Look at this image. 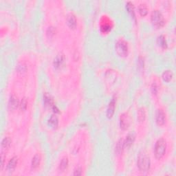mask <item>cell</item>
<instances>
[{"label":"cell","instance_id":"obj_1","mask_svg":"<svg viewBox=\"0 0 176 176\" xmlns=\"http://www.w3.org/2000/svg\"><path fill=\"white\" fill-rule=\"evenodd\" d=\"M138 167L141 171H148L150 167V159L145 153L143 151L139 153L138 157Z\"/></svg>","mask_w":176,"mask_h":176},{"label":"cell","instance_id":"obj_2","mask_svg":"<svg viewBox=\"0 0 176 176\" xmlns=\"http://www.w3.org/2000/svg\"><path fill=\"white\" fill-rule=\"evenodd\" d=\"M167 148V144L163 139H160L157 141L155 146V155L157 158L160 159L165 155Z\"/></svg>","mask_w":176,"mask_h":176},{"label":"cell","instance_id":"obj_3","mask_svg":"<svg viewBox=\"0 0 176 176\" xmlns=\"http://www.w3.org/2000/svg\"><path fill=\"white\" fill-rule=\"evenodd\" d=\"M151 21L154 26L161 27L165 24V20L162 13L158 11H154L151 15Z\"/></svg>","mask_w":176,"mask_h":176},{"label":"cell","instance_id":"obj_4","mask_svg":"<svg viewBox=\"0 0 176 176\" xmlns=\"http://www.w3.org/2000/svg\"><path fill=\"white\" fill-rule=\"evenodd\" d=\"M116 50L120 56L122 57L126 56L128 52L127 45L123 41H118L116 44Z\"/></svg>","mask_w":176,"mask_h":176},{"label":"cell","instance_id":"obj_5","mask_svg":"<svg viewBox=\"0 0 176 176\" xmlns=\"http://www.w3.org/2000/svg\"><path fill=\"white\" fill-rule=\"evenodd\" d=\"M156 122L158 125H163L165 123V115L161 109L158 110L156 113Z\"/></svg>","mask_w":176,"mask_h":176},{"label":"cell","instance_id":"obj_6","mask_svg":"<svg viewBox=\"0 0 176 176\" xmlns=\"http://www.w3.org/2000/svg\"><path fill=\"white\" fill-rule=\"evenodd\" d=\"M18 105V100L16 96L13 95L10 97L9 101H8V107L12 110H14L17 108Z\"/></svg>","mask_w":176,"mask_h":176},{"label":"cell","instance_id":"obj_7","mask_svg":"<svg viewBox=\"0 0 176 176\" xmlns=\"http://www.w3.org/2000/svg\"><path fill=\"white\" fill-rule=\"evenodd\" d=\"M64 62V57L63 55H59L57 56V57L55 59L54 61V65L56 68H59L63 65Z\"/></svg>","mask_w":176,"mask_h":176},{"label":"cell","instance_id":"obj_8","mask_svg":"<svg viewBox=\"0 0 176 176\" xmlns=\"http://www.w3.org/2000/svg\"><path fill=\"white\" fill-rule=\"evenodd\" d=\"M67 25L71 28H74L77 26V20H76L75 16L73 14H70L68 15L67 19Z\"/></svg>","mask_w":176,"mask_h":176},{"label":"cell","instance_id":"obj_9","mask_svg":"<svg viewBox=\"0 0 176 176\" xmlns=\"http://www.w3.org/2000/svg\"><path fill=\"white\" fill-rule=\"evenodd\" d=\"M115 100L112 99L111 102L109 103V107H108L107 109V115L108 118H111L112 117L113 114L114 113V109H115Z\"/></svg>","mask_w":176,"mask_h":176},{"label":"cell","instance_id":"obj_10","mask_svg":"<svg viewBox=\"0 0 176 176\" xmlns=\"http://www.w3.org/2000/svg\"><path fill=\"white\" fill-rule=\"evenodd\" d=\"M17 163V158L16 157H14V158H12L8 163L7 165L8 171H9L10 172L13 171L15 170V167H16Z\"/></svg>","mask_w":176,"mask_h":176},{"label":"cell","instance_id":"obj_11","mask_svg":"<svg viewBox=\"0 0 176 176\" xmlns=\"http://www.w3.org/2000/svg\"><path fill=\"white\" fill-rule=\"evenodd\" d=\"M11 140L8 137H6V138H4V139L2 140L1 141V151H4V150H6L9 148L10 146H11Z\"/></svg>","mask_w":176,"mask_h":176},{"label":"cell","instance_id":"obj_12","mask_svg":"<svg viewBox=\"0 0 176 176\" xmlns=\"http://www.w3.org/2000/svg\"><path fill=\"white\" fill-rule=\"evenodd\" d=\"M135 139V136L133 133H129L127 136L126 140H125L124 143V147H129L133 144V141Z\"/></svg>","mask_w":176,"mask_h":176},{"label":"cell","instance_id":"obj_13","mask_svg":"<svg viewBox=\"0 0 176 176\" xmlns=\"http://www.w3.org/2000/svg\"><path fill=\"white\" fill-rule=\"evenodd\" d=\"M129 126V121L127 116L126 115L123 114L121 117V127L123 129H126Z\"/></svg>","mask_w":176,"mask_h":176},{"label":"cell","instance_id":"obj_14","mask_svg":"<svg viewBox=\"0 0 176 176\" xmlns=\"http://www.w3.org/2000/svg\"><path fill=\"white\" fill-rule=\"evenodd\" d=\"M48 123L53 128L57 127L58 126V123H59L58 118H57V116H55V115H52L51 117L50 118V119H49Z\"/></svg>","mask_w":176,"mask_h":176},{"label":"cell","instance_id":"obj_15","mask_svg":"<svg viewBox=\"0 0 176 176\" xmlns=\"http://www.w3.org/2000/svg\"><path fill=\"white\" fill-rule=\"evenodd\" d=\"M162 77H163V79L165 81H167V82H169V81L171 80V79L173 77L172 72L169 70L165 71V72L163 73V74H162Z\"/></svg>","mask_w":176,"mask_h":176},{"label":"cell","instance_id":"obj_16","mask_svg":"<svg viewBox=\"0 0 176 176\" xmlns=\"http://www.w3.org/2000/svg\"><path fill=\"white\" fill-rule=\"evenodd\" d=\"M40 163V157L39 155H36L35 157H34L33 159V161H32V167L33 168L35 169L38 167Z\"/></svg>","mask_w":176,"mask_h":176},{"label":"cell","instance_id":"obj_17","mask_svg":"<svg viewBox=\"0 0 176 176\" xmlns=\"http://www.w3.org/2000/svg\"><path fill=\"white\" fill-rule=\"evenodd\" d=\"M67 164H68V161H67V158H63L61 162L60 165H59V169H61V171L65 170V169L67 168Z\"/></svg>","mask_w":176,"mask_h":176},{"label":"cell","instance_id":"obj_18","mask_svg":"<svg viewBox=\"0 0 176 176\" xmlns=\"http://www.w3.org/2000/svg\"><path fill=\"white\" fill-rule=\"evenodd\" d=\"M138 10H139V13L142 16H145V15L147 14V8L146 6H145V5H140Z\"/></svg>","mask_w":176,"mask_h":176},{"label":"cell","instance_id":"obj_19","mask_svg":"<svg viewBox=\"0 0 176 176\" xmlns=\"http://www.w3.org/2000/svg\"><path fill=\"white\" fill-rule=\"evenodd\" d=\"M52 103V100L50 98V96H48V94H45L44 96V104L45 106H50Z\"/></svg>","mask_w":176,"mask_h":176},{"label":"cell","instance_id":"obj_20","mask_svg":"<svg viewBox=\"0 0 176 176\" xmlns=\"http://www.w3.org/2000/svg\"><path fill=\"white\" fill-rule=\"evenodd\" d=\"M123 147H124V143L123 142V140H121L117 144V146H116V152L118 153H121L123 151Z\"/></svg>","mask_w":176,"mask_h":176},{"label":"cell","instance_id":"obj_21","mask_svg":"<svg viewBox=\"0 0 176 176\" xmlns=\"http://www.w3.org/2000/svg\"><path fill=\"white\" fill-rule=\"evenodd\" d=\"M158 41L160 45L162 47V48H166V47H167V42H166V39L163 36H160L159 37Z\"/></svg>","mask_w":176,"mask_h":176},{"label":"cell","instance_id":"obj_22","mask_svg":"<svg viewBox=\"0 0 176 176\" xmlns=\"http://www.w3.org/2000/svg\"><path fill=\"white\" fill-rule=\"evenodd\" d=\"M145 110L143 109H140L139 111H138V119H139L140 121H142L145 120Z\"/></svg>","mask_w":176,"mask_h":176},{"label":"cell","instance_id":"obj_23","mask_svg":"<svg viewBox=\"0 0 176 176\" xmlns=\"http://www.w3.org/2000/svg\"><path fill=\"white\" fill-rule=\"evenodd\" d=\"M127 8L128 11L131 13V15H133V17H134V13H133V4H131V3L129 2L127 4Z\"/></svg>","mask_w":176,"mask_h":176},{"label":"cell","instance_id":"obj_24","mask_svg":"<svg viewBox=\"0 0 176 176\" xmlns=\"http://www.w3.org/2000/svg\"><path fill=\"white\" fill-rule=\"evenodd\" d=\"M27 104H28V103H27V101L26 99H23L22 100L21 105H20V106H21V109L22 110H25L26 109L27 107Z\"/></svg>","mask_w":176,"mask_h":176},{"label":"cell","instance_id":"obj_25","mask_svg":"<svg viewBox=\"0 0 176 176\" xmlns=\"http://www.w3.org/2000/svg\"><path fill=\"white\" fill-rule=\"evenodd\" d=\"M81 174H82V171H81V169L80 168H77L75 169V171H74V175H81Z\"/></svg>","mask_w":176,"mask_h":176}]
</instances>
